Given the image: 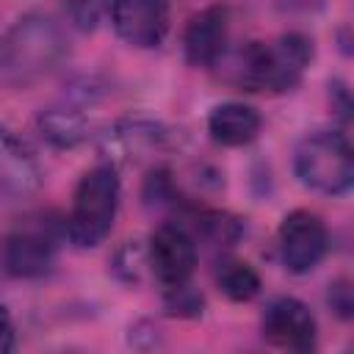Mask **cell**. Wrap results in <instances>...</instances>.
Returning <instances> with one entry per match:
<instances>
[{
  "instance_id": "cell-1",
  "label": "cell",
  "mask_w": 354,
  "mask_h": 354,
  "mask_svg": "<svg viewBox=\"0 0 354 354\" xmlns=\"http://www.w3.org/2000/svg\"><path fill=\"white\" fill-rule=\"evenodd\" d=\"M66 55V30L53 17L30 11L11 22L0 36V77L25 86L58 69Z\"/></svg>"
},
{
  "instance_id": "cell-2",
  "label": "cell",
  "mask_w": 354,
  "mask_h": 354,
  "mask_svg": "<svg viewBox=\"0 0 354 354\" xmlns=\"http://www.w3.org/2000/svg\"><path fill=\"white\" fill-rule=\"evenodd\" d=\"M313 61V39L304 33H282L274 41H249L235 66V83L243 91L282 94L301 83Z\"/></svg>"
},
{
  "instance_id": "cell-3",
  "label": "cell",
  "mask_w": 354,
  "mask_h": 354,
  "mask_svg": "<svg viewBox=\"0 0 354 354\" xmlns=\"http://www.w3.org/2000/svg\"><path fill=\"white\" fill-rule=\"evenodd\" d=\"M122 196V180L113 163H97L88 169L72 194V207L64 221V235L75 249L100 246L116 221Z\"/></svg>"
},
{
  "instance_id": "cell-4",
  "label": "cell",
  "mask_w": 354,
  "mask_h": 354,
  "mask_svg": "<svg viewBox=\"0 0 354 354\" xmlns=\"http://www.w3.org/2000/svg\"><path fill=\"white\" fill-rule=\"evenodd\" d=\"M299 183L321 196H343L354 183V152L343 133L313 130L293 149Z\"/></svg>"
},
{
  "instance_id": "cell-5",
  "label": "cell",
  "mask_w": 354,
  "mask_h": 354,
  "mask_svg": "<svg viewBox=\"0 0 354 354\" xmlns=\"http://www.w3.org/2000/svg\"><path fill=\"white\" fill-rule=\"evenodd\" d=\"M58 257V238L53 224L28 221L14 227L0 246V268L14 279H39L53 271Z\"/></svg>"
},
{
  "instance_id": "cell-6",
  "label": "cell",
  "mask_w": 354,
  "mask_h": 354,
  "mask_svg": "<svg viewBox=\"0 0 354 354\" xmlns=\"http://www.w3.org/2000/svg\"><path fill=\"white\" fill-rule=\"evenodd\" d=\"M277 249L282 266L290 274L301 277L315 271L329 252V232L324 218L304 207L290 210L277 230Z\"/></svg>"
},
{
  "instance_id": "cell-7",
  "label": "cell",
  "mask_w": 354,
  "mask_h": 354,
  "mask_svg": "<svg viewBox=\"0 0 354 354\" xmlns=\"http://www.w3.org/2000/svg\"><path fill=\"white\" fill-rule=\"evenodd\" d=\"M196 260H199L196 241L183 224L163 221L160 227L152 230L147 246V263L163 288L191 282L196 271Z\"/></svg>"
},
{
  "instance_id": "cell-8",
  "label": "cell",
  "mask_w": 354,
  "mask_h": 354,
  "mask_svg": "<svg viewBox=\"0 0 354 354\" xmlns=\"http://www.w3.org/2000/svg\"><path fill=\"white\" fill-rule=\"evenodd\" d=\"M260 332L263 340L285 348V351H299L307 354L318 343V324L310 307L296 299V296H277L266 304L263 318H260Z\"/></svg>"
},
{
  "instance_id": "cell-9",
  "label": "cell",
  "mask_w": 354,
  "mask_h": 354,
  "mask_svg": "<svg viewBox=\"0 0 354 354\" xmlns=\"http://www.w3.org/2000/svg\"><path fill=\"white\" fill-rule=\"evenodd\" d=\"M116 36L138 50H155L169 36V0H111Z\"/></svg>"
},
{
  "instance_id": "cell-10",
  "label": "cell",
  "mask_w": 354,
  "mask_h": 354,
  "mask_svg": "<svg viewBox=\"0 0 354 354\" xmlns=\"http://www.w3.org/2000/svg\"><path fill=\"white\" fill-rule=\"evenodd\" d=\"M230 41V8L221 3L196 11L183 30V55L191 66L207 69L224 58Z\"/></svg>"
},
{
  "instance_id": "cell-11",
  "label": "cell",
  "mask_w": 354,
  "mask_h": 354,
  "mask_svg": "<svg viewBox=\"0 0 354 354\" xmlns=\"http://www.w3.org/2000/svg\"><path fill=\"white\" fill-rule=\"evenodd\" d=\"M41 185V166L33 149L8 127H0V199L33 196Z\"/></svg>"
},
{
  "instance_id": "cell-12",
  "label": "cell",
  "mask_w": 354,
  "mask_h": 354,
  "mask_svg": "<svg viewBox=\"0 0 354 354\" xmlns=\"http://www.w3.org/2000/svg\"><path fill=\"white\" fill-rule=\"evenodd\" d=\"M174 147V133L152 119H124L102 133V149L108 158L138 160L144 155L166 152Z\"/></svg>"
},
{
  "instance_id": "cell-13",
  "label": "cell",
  "mask_w": 354,
  "mask_h": 354,
  "mask_svg": "<svg viewBox=\"0 0 354 354\" xmlns=\"http://www.w3.org/2000/svg\"><path fill=\"white\" fill-rule=\"evenodd\" d=\"M260 130H263L260 111L238 100L218 102L207 113V133L221 147H246L260 136Z\"/></svg>"
},
{
  "instance_id": "cell-14",
  "label": "cell",
  "mask_w": 354,
  "mask_h": 354,
  "mask_svg": "<svg viewBox=\"0 0 354 354\" xmlns=\"http://www.w3.org/2000/svg\"><path fill=\"white\" fill-rule=\"evenodd\" d=\"M36 127L44 141L58 149H72L88 138V119L72 108H47L36 116Z\"/></svg>"
},
{
  "instance_id": "cell-15",
  "label": "cell",
  "mask_w": 354,
  "mask_h": 354,
  "mask_svg": "<svg viewBox=\"0 0 354 354\" xmlns=\"http://www.w3.org/2000/svg\"><path fill=\"white\" fill-rule=\"evenodd\" d=\"M216 285L230 301H252L263 288L260 274L246 260H235V257H227L218 263Z\"/></svg>"
},
{
  "instance_id": "cell-16",
  "label": "cell",
  "mask_w": 354,
  "mask_h": 354,
  "mask_svg": "<svg viewBox=\"0 0 354 354\" xmlns=\"http://www.w3.org/2000/svg\"><path fill=\"white\" fill-rule=\"evenodd\" d=\"M196 232L213 246H232L241 238L243 224L230 213L202 210V213H196Z\"/></svg>"
},
{
  "instance_id": "cell-17",
  "label": "cell",
  "mask_w": 354,
  "mask_h": 354,
  "mask_svg": "<svg viewBox=\"0 0 354 354\" xmlns=\"http://www.w3.org/2000/svg\"><path fill=\"white\" fill-rule=\"evenodd\" d=\"M163 304H166V313L174 318H199L205 313V296L199 290H194L191 282L166 288Z\"/></svg>"
},
{
  "instance_id": "cell-18",
  "label": "cell",
  "mask_w": 354,
  "mask_h": 354,
  "mask_svg": "<svg viewBox=\"0 0 354 354\" xmlns=\"http://www.w3.org/2000/svg\"><path fill=\"white\" fill-rule=\"evenodd\" d=\"M111 0H64V11L77 30H94Z\"/></svg>"
},
{
  "instance_id": "cell-19",
  "label": "cell",
  "mask_w": 354,
  "mask_h": 354,
  "mask_svg": "<svg viewBox=\"0 0 354 354\" xmlns=\"http://www.w3.org/2000/svg\"><path fill=\"white\" fill-rule=\"evenodd\" d=\"M326 301H329V307H332L343 321H348V318H351V310H354V299H351V285H348V279H335V282L329 285Z\"/></svg>"
},
{
  "instance_id": "cell-20",
  "label": "cell",
  "mask_w": 354,
  "mask_h": 354,
  "mask_svg": "<svg viewBox=\"0 0 354 354\" xmlns=\"http://www.w3.org/2000/svg\"><path fill=\"white\" fill-rule=\"evenodd\" d=\"M14 346H17V326H14L8 307L0 304V354L14 351Z\"/></svg>"
}]
</instances>
